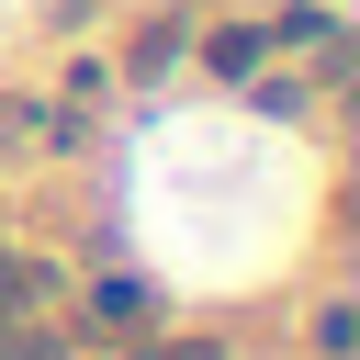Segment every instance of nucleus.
<instances>
[{
	"instance_id": "39448f33",
	"label": "nucleus",
	"mask_w": 360,
	"mask_h": 360,
	"mask_svg": "<svg viewBox=\"0 0 360 360\" xmlns=\"http://www.w3.org/2000/svg\"><path fill=\"white\" fill-rule=\"evenodd\" d=\"M146 360H225L214 338H180V349H146Z\"/></svg>"
},
{
	"instance_id": "f03ea898",
	"label": "nucleus",
	"mask_w": 360,
	"mask_h": 360,
	"mask_svg": "<svg viewBox=\"0 0 360 360\" xmlns=\"http://www.w3.org/2000/svg\"><path fill=\"white\" fill-rule=\"evenodd\" d=\"M259 56H270V34H259V22H236V34H214V68H225V79H248Z\"/></svg>"
},
{
	"instance_id": "7ed1b4c3",
	"label": "nucleus",
	"mask_w": 360,
	"mask_h": 360,
	"mask_svg": "<svg viewBox=\"0 0 360 360\" xmlns=\"http://www.w3.org/2000/svg\"><path fill=\"white\" fill-rule=\"evenodd\" d=\"M349 349H360V315L326 304V315H315V360H349Z\"/></svg>"
},
{
	"instance_id": "20e7f679",
	"label": "nucleus",
	"mask_w": 360,
	"mask_h": 360,
	"mask_svg": "<svg viewBox=\"0 0 360 360\" xmlns=\"http://www.w3.org/2000/svg\"><path fill=\"white\" fill-rule=\"evenodd\" d=\"M0 360H68V338H11Z\"/></svg>"
},
{
	"instance_id": "f257e3e1",
	"label": "nucleus",
	"mask_w": 360,
	"mask_h": 360,
	"mask_svg": "<svg viewBox=\"0 0 360 360\" xmlns=\"http://www.w3.org/2000/svg\"><path fill=\"white\" fill-rule=\"evenodd\" d=\"M45 292H56V270H45V259H22V248H11V259H0V326H22V315H34V304H45Z\"/></svg>"
}]
</instances>
